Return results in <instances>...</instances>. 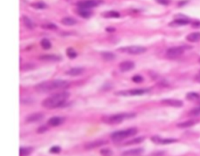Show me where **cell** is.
Wrapping results in <instances>:
<instances>
[{"instance_id": "obj_24", "label": "cell", "mask_w": 200, "mask_h": 156, "mask_svg": "<svg viewBox=\"0 0 200 156\" xmlns=\"http://www.w3.org/2000/svg\"><path fill=\"white\" fill-rule=\"evenodd\" d=\"M33 151L32 148L31 147H21L20 148V156H28Z\"/></svg>"}, {"instance_id": "obj_11", "label": "cell", "mask_w": 200, "mask_h": 156, "mask_svg": "<svg viewBox=\"0 0 200 156\" xmlns=\"http://www.w3.org/2000/svg\"><path fill=\"white\" fill-rule=\"evenodd\" d=\"M152 141L156 143V144H171V143H174L177 142L178 140L176 139H162L159 136H154L152 137Z\"/></svg>"}, {"instance_id": "obj_39", "label": "cell", "mask_w": 200, "mask_h": 156, "mask_svg": "<svg viewBox=\"0 0 200 156\" xmlns=\"http://www.w3.org/2000/svg\"><path fill=\"white\" fill-rule=\"evenodd\" d=\"M192 27L195 28H200V21H195L192 23Z\"/></svg>"}, {"instance_id": "obj_9", "label": "cell", "mask_w": 200, "mask_h": 156, "mask_svg": "<svg viewBox=\"0 0 200 156\" xmlns=\"http://www.w3.org/2000/svg\"><path fill=\"white\" fill-rule=\"evenodd\" d=\"M107 144V141H104V140H97V141H93L91 142H88L87 144H85V148L86 150H91V149L97 148L99 147L105 145Z\"/></svg>"}, {"instance_id": "obj_40", "label": "cell", "mask_w": 200, "mask_h": 156, "mask_svg": "<svg viewBox=\"0 0 200 156\" xmlns=\"http://www.w3.org/2000/svg\"><path fill=\"white\" fill-rule=\"evenodd\" d=\"M106 31H109V32H112V31H115V28H113V27H107V28H106Z\"/></svg>"}, {"instance_id": "obj_41", "label": "cell", "mask_w": 200, "mask_h": 156, "mask_svg": "<svg viewBox=\"0 0 200 156\" xmlns=\"http://www.w3.org/2000/svg\"><path fill=\"white\" fill-rule=\"evenodd\" d=\"M196 80H197L198 81L200 82V72H199V73L196 76Z\"/></svg>"}, {"instance_id": "obj_21", "label": "cell", "mask_w": 200, "mask_h": 156, "mask_svg": "<svg viewBox=\"0 0 200 156\" xmlns=\"http://www.w3.org/2000/svg\"><path fill=\"white\" fill-rule=\"evenodd\" d=\"M41 60H45V61H59L60 60V56L55 55H45L39 57Z\"/></svg>"}, {"instance_id": "obj_12", "label": "cell", "mask_w": 200, "mask_h": 156, "mask_svg": "<svg viewBox=\"0 0 200 156\" xmlns=\"http://www.w3.org/2000/svg\"><path fill=\"white\" fill-rule=\"evenodd\" d=\"M161 102L163 105L172 107H181L183 105V102L178 99H164Z\"/></svg>"}, {"instance_id": "obj_2", "label": "cell", "mask_w": 200, "mask_h": 156, "mask_svg": "<svg viewBox=\"0 0 200 156\" xmlns=\"http://www.w3.org/2000/svg\"><path fill=\"white\" fill-rule=\"evenodd\" d=\"M70 83L63 80H54L51 81H45L37 84L35 89L38 92H49L53 90L64 89L69 87Z\"/></svg>"}, {"instance_id": "obj_33", "label": "cell", "mask_w": 200, "mask_h": 156, "mask_svg": "<svg viewBox=\"0 0 200 156\" xmlns=\"http://www.w3.org/2000/svg\"><path fill=\"white\" fill-rule=\"evenodd\" d=\"M189 114L192 116H200V107H198V108H195V109H193L192 111L189 112Z\"/></svg>"}, {"instance_id": "obj_3", "label": "cell", "mask_w": 200, "mask_h": 156, "mask_svg": "<svg viewBox=\"0 0 200 156\" xmlns=\"http://www.w3.org/2000/svg\"><path fill=\"white\" fill-rule=\"evenodd\" d=\"M138 133V130L136 128H129V129L124 130H120L112 133L111 134V139L114 142H119L123 141L124 139L128 138L130 137H132Z\"/></svg>"}, {"instance_id": "obj_27", "label": "cell", "mask_w": 200, "mask_h": 156, "mask_svg": "<svg viewBox=\"0 0 200 156\" xmlns=\"http://www.w3.org/2000/svg\"><path fill=\"white\" fill-rule=\"evenodd\" d=\"M41 46L44 49H49L52 47V44L49 39L47 38H44L41 41Z\"/></svg>"}, {"instance_id": "obj_17", "label": "cell", "mask_w": 200, "mask_h": 156, "mask_svg": "<svg viewBox=\"0 0 200 156\" xmlns=\"http://www.w3.org/2000/svg\"><path fill=\"white\" fill-rule=\"evenodd\" d=\"M22 20H23L24 24V26L27 27V28L30 29V30H33V29L35 28V23L33 22L32 20H31L30 18H28V17H26V16H24L22 18Z\"/></svg>"}, {"instance_id": "obj_42", "label": "cell", "mask_w": 200, "mask_h": 156, "mask_svg": "<svg viewBox=\"0 0 200 156\" xmlns=\"http://www.w3.org/2000/svg\"><path fill=\"white\" fill-rule=\"evenodd\" d=\"M199 63H200V59H199Z\"/></svg>"}, {"instance_id": "obj_25", "label": "cell", "mask_w": 200, "mask_h": 156, "mask_svg": "<svg viewBox=\"0 0 200 156\" xmlns=\"http://www.w3.org/2000/svg\"><path fill=\"white\" fill-rule=\"evenodd\" d=\"M144 140H145L144 137H137V138L133 139V140H131V141L126 142L125 145H132V144H140L142 141H144Z\"/></svg>"}, {"instance_id": "obj_13", "label": "cell", "mask_w": 200, "mask_h": 156, "mask_svg": "<svg viewBox=\"0 0 200 156\" xmlns=\"http://www.w3.org/2000/svg\"><path fill=\"white\" fill-rule=\"evenodd\" d=\"M143 152H144V149L141 148L130 149V150H128V151L123 152L121 156H136L139 155L141 154H142Z\"/></svg>"}, {"instance_id": "obj_16", "label": "cell", "mask_w": 200, "mask_h": 156, "mask_svg": "<svg viewBox=\"0 0 200 156\" xmlns=\"http://www.w3.org/2000/svg\"><path fill=\"white\" fill-rule=\"evenodd\" d=\"M64 118L60 116H53L52 118H50L48 121V123L49 125H50L51 126H57L60 124H62L63 122H64Z\"/></svg>"}, {"instance_id": "obj_35", "label": "cell", "mask_w": 200, "mask_h": 156, "mask_svg": "<svg viewBox=\"0 0 200 156\" xmlns=\"http://www.w3.org/2000/svg\"><path fill=\"white\" fill-rule=\"evenodd\" d=\"M132 80L135 83H141L143 81V77L140 75H135L132 77Z\"/></svg>"}, {"instance_id": "obj_4", "label": "cell", "mask_w": 200, "mask_h": 156, "mask_svg": "<svg viewBox=\"0 0 200 156\" xmlns=\"http://www.w3.org/2000/svg\"><path fill=\"white\" fill-rule=\"evenodd\" d=\"M135 113H120V114H115L110 116H106L103 119V121L106 123L110 124H117L120 123L124 119H131L135 117Z\"/></svg>"}, {"instance_id": "obj_26", "label": "cell", "mask_w": 200, "mask_h": 156, "mask_svg": "<svg viewBox=\"0 0 200 156\" xmlns=\"http://www.w3.org/2000/svg\"><path fill=\"white\" fill-rule=\"evenodd\" d=\"M186 98L188 100H191V101H195V100L200 98V95L199 94H198L196 92H189L186 95Z\"/></svg>"}, {"instance_id": "obj_28", "label": "cell", "mask_w": 200, "mask_h": 156, "mask_svg": "<svg viewBox=\"0 0 200 156\" xmlns=\"http://www.w3.org/2000/svg\"><path fill=\"white\" fill-rule=\"evenodd\" d=\"M173 23L177 25H187L189 24V20L186 17L178 18L177 20H175Z\"/></svg>"}, {"instance_id": "obj_14", "label": "cell", "mask_w": 200, "mask_h": 156, "mask_svg": "<svg viewBox=\"0 0 200 156\" xmlns=\"http://www.w3.org/2000/svg\"><path fill=\"white\" fill-rule=\"evenodd\" d=\"M44 117V115L41 112H37V113H33L27 117L26 121L28 123H35V122H38L42 120Z\"/></svg>"}, {"instance_id": "obj_20", "label": "cell", "mask_w": 200, "mask_h": 156, "mask_svg": "<svg viewBox=\"0 0 200 156\" xmlns=\"http://www.w3.org/2000/svg\"><path fill=\"white\" fill-rule=\"evenodd\" d=\"M101 55L104 60L106 61H112L116 59V55L110 52H104L101 53Z\"/></svg>"}, {"instance_id": "obj_37", "label": "cell", "mask_w": 200, "mask_h": 156, "mask_svg": "<svg viewBox=\"0 0 200 156\" xmlns=\"http://www.w3.org/2000/svg\"><path fill=\"white\" fill-rule=\"evenodd\" d=\"M47 130H48L47 126H40V127L37 130V133H38V134H43V133H45V132H46Z\"/></svg>"}, {"instance_id": "obj_30", "label": "cell", "mask_w": 200, "mask_h": 156, "mask_svg": "<svg viewBox=\"0 0 200 156\" xmlns=\"http://www.w3.org/2000/svg\"><path fill=\"white\" fill-rule=\"evenodd\" d=\"M195 123L192 120H189V121L186 122H182V123H180L178 124V126L179 128H187V127H190V126H192Z\"/></svg>"}, {"instance_id": "obj_8", "label": "cell", "mask_w": 200, "mask_h": 156, "mask_svg": "<svg viewBox=\"0 0 200 156\" xmlns=\"http://www.w3.org/2000/svg\"><path fill=\"white\" fill-rule=\"evenodd\" d=\"M184 53L182 47H173L167 50V56L170 59H176Z\"/></svg>"}, {"instance_id": "obj_38", "label": "cell", "mask_w": 200, "mask_h": 156, "mask_svg": "<svg viewBox=\"0 0 200 156\" xmlns=\"http://www.w3.org/2000/svg\"><path fill=\"white\" fill-rule=\"evenodd\" d=\"M156 1H157V3L162 4V5H168L170 3V0H156Z\"/></svg>"}, {"instance_id": "obj_6", "label": "cell", "mask_w": 200, "mask_h": 156, "mask_svg": "<svg viewBox=\"0 0 200 156\" xmlns=\"http://www.w3.org/2000/svg\"><path fill=\"white\" fill-rule=\"evenodd\" d=\"M103 3V0H84L78 3V8L81 9H91V8L96 7Z\"/></svg>"}, {"instance_id": "obj_22", "label": "cell", "mask_w": 200, "mask_h": 156, "mask_svg": "<svg viewBox=\"0 0 200 156\" xmlns=\"http://www.w3.org/2000/svg\"><path fill=\"white\" fill-rule=\"evenodd\" d=\"M78 15L82 17L83 18H89L92 16V12L88 9H81L78 10Z\"/></svg>"}, {"instance_id": "obj_1", "label": "cell", "mask_w": 200, "mask_h": 156, "mask_svg": "<svg viewBox=\"0 0 200 156\" xmlns=\"http://www.w3.org/2000/svg\"><path fill=\"white\" fill-rule=\"evenodd\" d=\"M70 97V93L67 92H62L49 97L42 102V106L46 109H55L62 106L65 104L68 98Z\"/></svg>"}, {"instance_id": "obj_29", "label": "cell", "mask_w": 200, "mask_h": 156, "mask_svg": "<svg viewBox=\"0 0 200 156\" xmlns=\"http://www.w3.org/2000/svg\"><path fill=\"white\" fill-rule=\"evenodd\" d=\"M31 6L36 9V10H44L45 8H47V5L45 3H42V2H38V3H32Z\"/></svg>"}, {"instance_id": "obj_15", "label": "cell", "mask_w": 200, "mask_h": 156, "mask_svg": "<svg viewBox=\"0 0 200 156\" xmlns=\"http://www.w3.org/2000/svg\"><path fill=\"white\" fill-rule=\"evenodd\" d=\"M84 72H85V69L84 68H81V67H74V68H71L70 69H69L66 73L69 76L76 77V76L81 75Z\"/></svg>"}, {"instance_id": "obj_32", "label": "cell", "mask_w": 200, "mask_h": 156, "mask_svg": "<svg viewBox=\"0 0 200 156\" xmlns=\"http://www.w3.org/2000/svg\"><path fill=\"white\" fill-rule=\"evenodd\" d=\"M100 154L103 156H112L113 153H112V151L110 149L104 148L100 151Z\"/></svg>"}, {"instance_id": "obj_18", "label": "cell", "mask_w": 200, "mask_h": 156, "mask_svg": "<svg viewBox=\"0 0 200 156\" xmlns=\"http://www.w3.org/2000/svg\"><path fill=\"white\" fill-rule=\"evenodd\" d=\"M186 39L190 42H197L200 41V32H194L189 34L186 37Z\"/></svg>"}, {"instance_id": "obj_7", "label": "cell", "mask_w": 200, "mask_h": 156, "mask_svg": "<svg viewBox=\"0 0 200 156\" xmlns=\"http://www.w3.org/2000/svg\"><path fill=\"white\" fill-rule=\"evenodd\" d=\"M150 92L149 88H138V89H132L129 90V91H121L117 93V94L119 95H133V96H136V95H142L146 93Z\"/></svg>"}, {"instance_id": "obj_5", "label": "cell", "mask_w": 200, "mask_h": 156, "mask_svg": "<svg viewBox=\"0 0 200 156\" xmlns=\"http://www.w3.org/2000/svg\"><path fill=\"white\" fill-rule=\"evenodd\" d=\"M119 52H126L131 55H140L147 51L146 48L139 45H132V46H128V47H122L118 49Z\"/></svg>"}, {"instance_id": "obj_36", "label": "cell", "mask_w": 200, "mask_h": 156, "mask_svg": "<svg viewBox=\"0 0 200 156\" xmlns=\"http://www.w3.org/2000/svg\"><path fill=\"white\" fill-rule=\"evenodd\" d=\"M42 27H45V28H47V29H51V30H54V29L57 28V26L53 24H48L46 25H43Z\"/></svg>"}, {"instance_id": "obj_31", "label": "cell", "mask_w": 200, "mask_h": 156, "mask_svg": "<svg viewBox=\"0 0 200 156\" xmlns=\"http://www.w3.org/2000/svg\"><path fill=\"white\" fill-rule=\"evenodd\" d=\"M67 56L70 59H74V58L77 57V52H75L72 48L67 49Z\"/></svg>"}, {"instance_id": "obj_34", "label": "cell", "mask_w": 200, "mask_h": 156, "mask_svg": "<svg viewBox=\"0 0 200 156\" xmlns=\"http://www.w3.org/2000/svg\"><path fill=\"white\" fill-rule=\"evenodd\" d=\"M60 151H61V148H60V147H59V146L52 147V148H50V150H49L50 152H51V153H53V154L60 153Z\"/></svg>"}, {"instance_id": "obj_10", "label": "cell", "mask_w": 200, "mask_h": 156, "mask_svg": "<svg viewBox=\"0 0 200 156\" xmlns=\"http://www.w3.org/2000/svg\"><path fill=\"white\" fill-rule=\"evenodd\" d=\"M135 63L131 61H124L119 65V69L121 72H128L135 68Z\"/></svg>"}, {"instance_id": "obj_23", "label": "cell", "mask_w": 200, "mask_h": 156, "mask_svg": "<svg viewBox=\"0 0 200 156\" xmlns=\"http://www.w3.org/2000/svg\"><path fill=\"white\" fill-rule=\"evenodd\" d=\"M103 16L104 17L107 18H119L120 17V13L117 11H108V12H103Z\"/></svg>"}, {"instance_id": "obj_19", "label": "cell", "mask_w": 200, "mask_h": 156, "mask_svg": "<svg viewBox=\"0 0 200 156\" xmlns=\"http://www.w3.org/2000/svg\"><path fill=\"white\" fill-rule=\"evenodd\" d=\"M61 23L65 26H74L77 24V20L70 17H67L63 18L61 20Z\"/></svg>"}]
</instances>
